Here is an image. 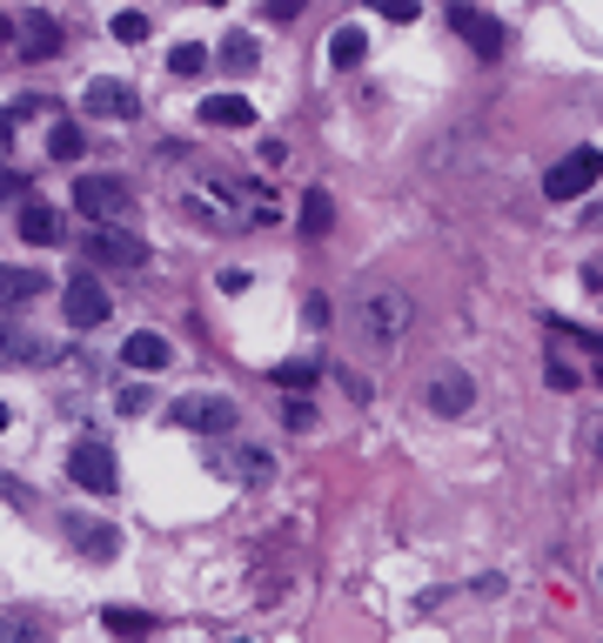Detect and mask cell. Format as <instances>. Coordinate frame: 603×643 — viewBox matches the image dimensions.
I'll use <instances>...</instances> for the list:
<instances>
[{
  "label": "cell",
  "mask_w": 603,
  "mask_h": 643,
  "mask_svg": "<svg viewBox=\"0 0 603 643\" xmlns=\"http://www.w3.org/2000/svg\"><path fill=\"white\" fill-rule=\"evenodd\" d=\"M21 54L27 61H54L61 54V21L54 14H27L21 21Z\"/></svg>",
  "instance_id": "obj_16"
},
{
  "label": "cell",
  "mask_w": 603,
  "mask_h": 643,
  "mask_svg": "<svg viewBox=\"0 0 603 643\" xmlns=\"http://www.w3.org/2000/svg\"><path fill=\"white\" fill-rule=\"evenodd\" d=\"M423 402H429L436 416H463L469 402H476V376H469V369H456V362H442V369L423 382Z\"/></svg>",
  "instance_id": "obj_8"
},
{
  "label": "cell",
  "mask_w": 603,
  "mask_h": 643,
  "mask_svg": "<svg viewBox=\"0 0 603 643\" xmlns=\"http://www.w3.org/2000/svg\"><path fill=\"white\" fill-rule=\"evenodd\" d=\"M175 423H181L188 436H228L241 416H235L228 395H188V402H175Z\"/></svg>",
  "instance_id": "obj_10"
},
{
  "label": "cell",
  "mask_w": 603,
  "mask_h": 643,
  "mask_svg": "<svg viewBox=\"0 0 603 643\" xmlns=\"http://www.w3.org/2000/svg\"><path fill=\"white\" fill-rule=\"evenodd\" d=\"M281 423H289V429L302 436V429H315L322 416H315V402H309V395H289V402H281Z\"/></svg>",
  "instance_id": "obj_28"
},
{
  "label": "cell",
  "mask_w": 603,
  "mask_h": 643,
  "mask_svg": "<svg viewBox=\"0 0 603 643\" xmlns=\"http://www.w3.org/2000/svg\"><path fill=\"white\" fill-rule=\"evenodd\" d=\"M61 308H67V329H101L114 302H108V289H101L95 275H74L67 295H61Z\"/></svg>",
  "instance_id": "obj_11"
},
{
  "label": "cell",
  "mask_w": 603,
  "mask_h": 643,
  "mask_svg": "<svg viewBox=\"0 0 603 643\" xmlns=\"http://www.w3.org/2000/svg\"><path fill=\"white\" fill-rule=\"evenodd\" d=\"M201 67H209V48H194V40L168 48V74H201Z\"/></svg>",
  "instance_id": "obj_26"
},
{
  "label": "cell",
  "mask_w": 603,
  "mask_h": 643,
  "mask_svg": "<svg viewBox=\"0 0 603 643\" xmlns=\"http://www.w3.org/2000/svg\"><path fill=\"white\" fill-rule=\"evenodd\" d=\"M596 382H603V369H596Z\"/></svg>",
  "instance_id": "obj_38"
},
{
  "label": "cell",
  "mask_w": 603,
  "mask_h": 643,
  "mask_svg": "<svg viewBox=\"0 0 603 643\" xmlns=\"http://www.w3.org/2000/svg\"><path fill=\"white\" fill-rule=\"evenodd\" d=\"M596 175H603V148H570V154H563L556 168L543 175V194H550V201H577V194L596 188Z\"/></svg>",
  "instance_id": "obj_5"
},
{
  "label": "cell",
  "mask_w": 603,
  "mask_h": 643,
  "mask_svg": "<svg viewBox=\"0 0 603 643\" xmlns=\"http://www.w3.org/2000/svg\"><path fill=\"white\" fill-rule=\"evenodd\" d=\"M543 382H550V389H577V382H583V369H570L563 355H550V362H543Z\"/></svg>",
  "instance_id": "obj_31"
},
{
  "label": "cell",
  "mask_w": 603,
  "mask_h": 643,
  "mask_svg": "<svg viewBox=\"0 0 603 643\" xmlns=\"http://www.w3.org/2000/svg\"><path fill=\"white\" fill-rule=\"evenodd\" d=\"M215 61H222L228 74H249V67H255V40H249V34H228V40H222V54H215Z\"/></svg>",
  "instance_id": "obj_22"
},
{
  "label": "cell",
  "mask_w": 603,
  "mask_h": 643,
  "mask_svg": "<svg viewBox=\"0 0 603 643\" xmlns=\"http://www.w3.org/2000/svg\"><path fill=\"white\" fill-rule=\"evenodd\" d=\"M235 469H241V482H268V476H275V456H268V450H241Z\"/></svg>",
  "instance_id": "obj_27"
},
{
  "label": "cell",
  "mask_w": 603,
  "mask_h": 643,
  "mask_svg": "<svg viewBox=\"0 0 603 643\" xmlns=\"http://www.w3.org/2000/svg\"><path fill=\"white\" fill-rule=\"evenodd\" d=\"M8 423H14V409H8V402H0V429H8Z\"/></svg>",
  "instance_id": "obj_36"
},
{
  "label": "cell",
  "mask_w": 603,
  "mask_h": 643,
  "mask_svg": "<svg viewBox=\"0 0 603 643\" xmlns=\"http://www.w3.org/2000/svg\"><path fill=\"white\" fill-rule=\"evenodd\" d=\"M67 482H74V490H88V496H114V490H121L114 450H108L101 436H80L74 450H67Z\"/></svg>",
  "instance_id": "obj_4"
},
{
  "label": "cell",
  "mask_w": 603,
  "mask_h": 643,
  "mask_svg": "<svg viewBox=\"0 0 603 643\" xmlns=\"http://www.w3.org/2000/svg\"><path fill=\"white\" fill-rule=\"evenodd\" d=\"M416 329V302L410 289H389V281H376V289H362L355 295V336L369 355H395L402 342H410Z\"/></svg>",
  "instance_id": "obj_2"
},
{
  "label": "cell",
  "mask_w": 603,
  "mask_h": 643,
  "mask_svg": "<svg viewBox=\"0 0 603 643\" xmlns=\"http://www.w3.org/2000/svg\"><path fill=\"white\" fill-rule=\"evenodd\" d=\"M362 54H369V40H362V27H336V34H329V67H355Z\"/></svg>",
  "instance_id": "obj_21"
},
{
  "label": "cell",
  "mask_w": 603,
  "mask_h": 643,
  "mask_svg": "<svg viewBox=\"0 0 603 643\" xmlns=\"http://www.w3.org/2000/svg\"><path fill=\"white\" fill-rule=\"evenodd\" d=\"M0 349H8V362H34V355H48V349H40V336L14 329V322H8V329H0Z\"/></svg>",
  "instance_id": "obj_24"
},
{
  "label": "cell",
  "mask_w": 603,
  "mask_h": 643,
  "mask_svg": "<svg viewBox=\"0 0 603 643\" xmlns=\"http://www.w3.org/2000/svg\"><path fill=\"white\" fill-rule=\"evenodd\" d=\"M14 34H21V21H14L8 8H0V40H14Z\"/></svg>",
  "instance_id": "obj_35"
},
{
  "label": "cell",
  "mask_w": 603,
  "mask_h": 643,
  "mask_svg": "<svg viewBox=\"0 0 603 643\" xmlns=\"http://www.w3.org/2000/svg\"><path fill=\"white\" fill-rule=\"evenodd\" d=\"M215 289H222V295H241V289H249V275H241V268H222Z\"/></svg>",
  "instance_id": "obj_33"
},
{
  "label": "cell",
  "mask_w": 603,
  "mask_h": 643,
  "mask_svg": "<svg viewBox=\"0 0 603 643\" xmlns=\"http://www.w3.org/2000/svg\"><path fill=\"white\" fill-rule=\"evenodd\" d=\"M201 121H209V128H255V101L215 94V101H201Z\"/></svg>",
  "instance_id": "obj_17"
},
{
  "label": "cell",
  "mask_w": 603,
  "mask_h": 643,
  "mask_svg": "<svg viewBox=\"0 0 603 643\" xmlns=\"http://www.w3.org/2000/svg\"><path fill=\"white\" fill-rule=\"evenodd\" d=\"M67 228H61V209H48L40 194H27V209H21V241H34V249H54Z\"/></svg>",
  "instance_id": "obj_14"
},
{
  "label": "cell",
  "mask_w": 603,
  "mask_h": 643,
  "mask_svg": "<svg viewBox=\"0 0 603 643\" xmlns=\"http://www.w3.org/2000/svg\"><path fill=\"white\" fill-rule=\"evenodd\" d=\"M101 623H108V630H121V636H141L154 617H148V610H128V603H108V610H101Z\"/></svg>",
  "instance_id": "obj_23"
},
{
  "label": "cell",
  "mask_w": 603,
  "mask_h": 643,
  "mask_svg": "<svg viewBox=\"0 0 603 643\" xmlns=\"http://www.w3.org/2000/svg\"><path fill=\"white\" fill-rule=\"evenodd\" d=\"M268 376H275V382H281V389H289V395H296V389H302V395H309V389H315V376H322V369H315V362H281V369H268Z\"/></svg>",
  "instance_id": "obj_25"
},
{
  "label": "cell",
  "mask_w": 603,
  "mask_h": 643,
  "mask_svg": "<svg viewBox=\"0 0 603 643\" xmlns=\"http://www.w3.org/2000/svg\"><path fill=\"white\" fill-rule=\"evenodd\" d=\"M108 27H114V40H128V48H135V40L148 34V14H141V8H121V14H114Z\"/></svg>",
  "instance_id": "obj_29"
},
{
  "label": "cell",
  "mask_w": 603,
  "mask_h": 643,
  "mask_svg": "<svg viewBox=\"0 0 603 643\" xmlns=\"http://www.w3.org/2000/svg\"><path fill=\"white\" fill-rule=\"evenodd\" d=\"M583 450H590V456H603V416H590V429H583Z\"/></svg>",
  "instance_id": "obj_34"
},
{
  "label": "cell",
  "mask_w": 603,
  "mask_h": 643,
  "mask_svg": "<svg viewBox=\"0 0 603 643\" xmlns=\"http://www.w3.org/2000/svg\"><path fill=\"white\" fill-rule=\"evenodd\" d=\"M262 188H249V181H228V175H194L188 188H181V215L188 222H201V228H215V235H241L249 222H262Z\"/></svg>",
  "instance_id": "obj_1"
},
{
  "label": "cell",
  "mask_w": 603,
  "mask_h": 643,
  "mask_svg": "<svg viewBox=\"0 0 603 643\" xmlns=\"http://www.w3.org/2000/svg\"><path fill=\"white\" fill-rule=\"evenodd\" d=\"M61 530H67V543L88 556V563H114L121 556V530H114V522H101V516H67Z\"/></svg>",
  "instance_id": "obj_12"
},
{
  "label": "cell",
  "mask_w": 603,
  "mask_h": 643,
  "mask_svg": "<svg viewBox=\"0 0 603 643\" xmlns=\"http://www.w3.org/2000/svg\"><path fill=\"white\" fill-rule=\"evenodd\" d=\"M336 228V194L329 188H309L302 194V235H329Z\"/></svg>",
  "instance_id": "obj_19"
},
{
  "label": "cell",
  "mask_w": 603,
  "mask_h": 643,
  "mask_svg": "<svg viewBox=\"0 0 603 643\" xmlns=\"http://www.w3.org/2000/svg\"><path fill=\"white\" fill-rule=\"evenodd\" d=\"M121 362H128V369H168V362H175V349H168V336L135 329L128 342H121Z\"/></svg>",
  "instance_id": "obj_15"
},
{
  "label": "cell",
  "mask_w": 603,
  "mask_h": 643,
  "mask_svg": "<svg viewBox=\"0 0 603 643\" xmlns=\"http://www.w3.org/2000/svg\"><path fill=\"white\" fill-rule=\"evenodd\" d=\"M0 643H54V636H48V623H40L34 610H8L0 617Z\"/></svg>",
  "instance_id": "obj_20"
},
{
  "label": "cell",
  "mask_w": 603,
  "mask_h": 643,
  "mask_svg": "<svg viewBox=\"0 0 603 643\" xmlns=\"http://www.w3.org/2000/svg\"><path fill=\"white\" fill-rule=\"evenodd\" d=\"M48 154L54 161H80V154H88V135H80V121H48Z\"/></svg>",
  "instance_id": "obj_18"
},
{
  "label": "cell",
  "mask_w": 603,
  "mask_h": 643,
  "mask_svg": "<svg viewBox=\"0 0 603 643\" xmlns=\"http://www.w3.org/2000/svg\"><path fill=\"white\" fill-rule=\"evenodd\" d=\"M342 389H349V402H369V395H376L369 376H355V369H342Z\"/></svg>",
  "instance_id": "obj_32"
},
{
  "label": "cell",
  "mask_w": 603,
  "mask_h": 643,
  "mask_svg": "<svg viewBox=\"0 0 603 643\" xmlns=\"http://www.w3.org/2000/svg\"><path fill=\"white\" fill-rule=\"evenodd\" d=\"M80 255L101 268H148V241L135 228H88L80 235Z\"/></svg>",
  "instance_id": "obj_6"
},
{
  "label": "cell",
  "mask_w": 603,
  "mask_h": 643,
  "mask_svg": "<svg viewBox=\"0 0 603 643\" xmlns=\"http://www.w3.org/2000/svg\"><path fill=\"white\" fill-rule=\"evenodd\" d=\"M0 362H8V349H0Z\"/></svg>",
  "instance_id": "obj_37"
},
{
  "label": "cell",
  "mask_w": 603,
  "mask_h": 643,
  "mask_svg": "<svg viewBox=\"0 0 603 643\" xmlns=\"http://www.w3.org/2000/svg\"><path fill=\"white\" fill-rule=\"evenodd\" d=\"M80 108H88L95 121H135V114H141V94L128 88V80L101 74V80H88V88H80Z\"/></svg>",
  "instance_id": "obj_9"
},
{
  "label": "cell",
  "mask_w": 603,
  "mask_h": 643,
  "mask_svg": "<svg viewBox=\"0 0 603 643\" xmlns=\"http://www.w3.org/2000/svg\"><path fill=\"white\" fill-rule=\"evenodd\" d=\"M450 27L463 34V48H469L476 61H497V54L510 48V27H503L490 8H450Z\"/></svg>",
  "instance_id": "obj_7"
},
{
  "label": "cell",
  "mask_w": 603,
  "mask_h": 643,
  "mask_svg": "<svg viewBox=\"0 0 603 643\" xmlns=\"http://www.w3.org/2000/svg\"><path fill=\"white\" fill-rule=\"evenodd\" d=\"M40 289H48V268H34V262H0V308H21V302H34Z\"/></svg>",
  "instance_id": "obj_13"
},
{
  "label": "cell",
  "mask_w": 603,
  "mask_h": 643,
  "mask_svg": "<svg viewBox=\"0 0 603 643\" xmlns=\"http://www.w3.org/2000/svg\"><path fill=\"white\" fill-rule=\"evenodd\" d=\"M148 402H154V395H148V382H128V389H114V409H121V416H148Z\"/></svg>",
  "instance_id": "obj_30"
},
{
  "label": "cell",
  "mask_w": 603,
  "mask_h": 643,
  "mask_svg": "<svg viewBox=\"0 0 603 643\" xmlns=\"http://www.w3.org/2000/svg\"><path fill=\"white\" fill-rule=\"evenodd\" d=\"M74 209L88 215V228H121V215L135 209L128 175H74Z\"/></svg>",
  "instance_id": "obj_3"
}]
</instances>
